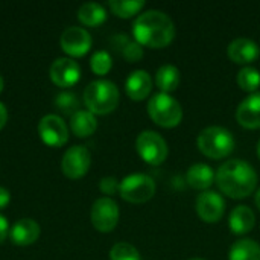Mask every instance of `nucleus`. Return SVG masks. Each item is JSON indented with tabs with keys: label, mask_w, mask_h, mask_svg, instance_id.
Segmentation results:
<instances>
[{
	"label": "nucleus",
	"mask_w": 260,
	"mask_h": 260,
	"mask_svg": "<svg viewBox=\"0 0 260 260\" xmlns=\"http://www.w3.org/2000/svg\"><path fill=\"white\" fill-rule=\"evenodd\" d=\"M198 149L209 158L221 160L229 157L235 149V137L224 126H207L197 139Z\"/></svg>",
	"instance_id": "obj_4"
},
{
	"label": "nucleus",
	"mask_w": 260,
	"mask_h": 260,
	"mask_svg": "<svg viewBox=\"0 0 260 260\" xmlns=\"http://www.w3.org/2000/svg\"><path fill=\"white\" fill-rule=\"evenodd\" d=\"M195 209H197L198 216L204 222H218L224 216L225 201L218 192L206 190L197 198Z\"/></svg>",
	"instance_id": "obj_12"
},
{
	"label": "nucleus",
	"mask_w": 260,
	"mask_h": 260,
	"mask_svg": "<svg viewBox=\"0 0 260 260\" xmlns=\"http://www.w3.org/2000/svg\"><path fill=\"white\" fill-rule=\"evenodd\" d=\"M41 140L50 148H61L69 140V126L56 114H46L38 123Z\"/></svg>",
	"instance_id": "obj_9"
},
{
	"label": "nucleus",
	"mask_w": 260,
	"mask_h": 260,
	"mask_svg": "<svg viewBox=\"0 0 260 260\" xmlns=\"http://www.w3.org/2000/svg\"><path fill=\"white\" fill-rule=\"evenodd\" d=\"M152 88V79L151 75L143 70H134L125 82V91L126 94L133 99V101H143L145 98H148V94L151 93Z\"/></svg>",
	"instance_id": "obj_17"
},
{
	"label": "nucleus",
	"mask_w": 260,
	"mask_h": 260,
	"mask_svg": "<svg viewBox=\"0 0 260 260\" xmlns=\"http://www.w3.org/2000/svg\"><path fill=\"white\" fill-rule=\"evenodd\" d=\"M78 18L82 24L96 27L107 20V9L96 2H87L78 9Z\"/></svg>",
	"instance_id": "obj_21"
},
{
	"label": "nucleus",
	"mask_w": 260,
	"mask_h": 260,
	"mask_svg": "<svg viewBox=\"0 0 260 260\" xmlns=\"http://www.w3.org/2000/svg\"><path fill=\"white\" fill-rule=\"evenodd\" d=\"M186 178H187V183H189L190 187L206 192L212 186V183L215 180V174H213V171H212V168L209 165L197 163V165L189 168Z\"/></svg>",
	"instance_id": "obj_19"
},
{
	"label": "nucleus",
	"mask_w": 260,
	"mask_h": 260,
	"mask_svg": "<svg viewBox=\"0 0 260 260\" xmlns=\"http://www.w3.org/2000/svg\"><path fill=\"white\" fill-rule=\"evenodd\" d=\"M9 235V224H8V219L0 215V244L5 242V239L8 238Z\"/></svg>",
	"instance_id": "obj_31"
},
{
	"label": "nucleus",
	"mask_w": 260,
	"mask_h": 260,
	"mask_svg": "<svg viewBox=\"0 0 260 260\" xmlns=\"http://www.w3.org/2000/svg\"><path fill=\"white\" fill-rule=\"evenodd\" d=\"M136 148L139 155L152 166L161 165L168 157V143L166 140L155 131H143L139 134L136 140Z\"/></svg>",
	"instance_id": "obj_7"
},
{
	"label": "nucleus",
	"mask_w": 260,
	"mask_h": 260,
	"mask_svg": "<svg viewBox=\"0 0 260 260\" xmlns=\"http://www.w3.org/2000/svg\"><path fill=\"white\" fill-rule=\"evenodd\" d=\"M238 85L245 90V91H251L256 93V90L260 87V72L254 67H244L239 70L238 76H236Z\"/></svg>",
	"instance_id": "obj_26"
},
{
	"label": "nucleus",
	"mask_w": 260,
	"mask_h": 260,
	"mask_svg": "<svg viewBox=\"0 0 260 260\" xmlns=\"http://www.w3.org/2000/svg\"><path fill=\"white\" fill-rule=\"evenodd\" d=\"M256 204H257V207L260 209V189L257 190V193H256Z\"/></svg>",
	"instance_id": "obj_34"
},
{
	"label": "nucleus",
	"mask_w": 260,
	"mask_h": 260,
	"mask_svg": "<svg viewBox=\"0 0 260 260\" xmlns=\"http://www.w3.org/2000/svg\"><path fill=\"white\" fill-rule=\"evenodd\" d=\"M120 197L133 204H143L155 195V181L145 174H133L120 181Z\"/></svg>",
	"instance_id": "obj_6"
},
{
	"label": "nucleus",
	"mask_w": 260,
	"mask_h": 260,
	"mask_svg": "<svg viewBox=\"0 0 260 260\" xmlns=\"http://www.w3.org/2000/svg\"><path fill=\"white\" fill-rule=\"evenodd\" d=\"M9 201H11V193H9V190L0 186V210L6 209L8 204H9Z\"/></svg>",
	"instance_id": "obj_32"
},
{
	"label": "nucleus",
	"mask_w": 260,
	"mask_h": 260,
	"mask_svg": "<svg viewBox=\"0 0 260 260\" xmlns=\"http://www.w3.org/2000/svg\"><path fill=\"white\" fill-rule=\"evenodd\" d=\"M70 128L75 136L78 137H88L98 128V120L93 113L88 110H78L70 117Z\"/></svg>",
	"instance_id": "obj_20"
},
{
	"label": "nucleus",
	"mask_w": 260,
	"mask_h": 260,
	"mask_svg": "<svg viewBox=\"0 0 260 260\" xmlns=\"http://www.w3.org/2000/svg\"><path fill=\"white\" fill-rule=\"evenodd\" d=\"M215 180L222 193L236 200L247 198L257 186V174L254 168L250 163L238 158L221 165Z\"/></svg>",
	"instance_id": "obj_2"
},
{
	"label": "nucleus",
	"mask_w": 260,
	"mask_h": 260,
	"mask_svg": "<svg viewBox=\"0 0 260 260\" xmlns=\"http://www.w3.org/2000/svg\"><path fill=\"white\" fill-rule=\"evenodd\" d=\"M81 78V67L72 58H56L50 66V79L61 88L75 85Z\"/></svg>",
	"instance_id": "obj_13"
},
{
	"label": "nucleus",
	"mask_w": 260,
	"mask_h": 260,
	"mask_svg": "<svg viewBox=\"0 0 260 260\" xmlns=\"http://www.w3.org/2000/svg\"><path fill=\"white\" fill-rule=\"evenodd\" d=\"M155 84L161 90V93L169 94L171 91L177 90V87L180 85L178 67H175L172 64H165V66L158 67V70L155 73Z\"/></svg>",
	"instance_id": "obj_23"
},
{
	"label": "nucleus",
	"mask_w": 260,
	"mask_h": 260,
	"mask_svg": "<svg viewBox=\"0 0 260 260\" xmlns=\"http://www.w3.org/2000/svg\"><path fill=\"white\" fill-rule=\"evenodd\" d=\"M11 241L17 247H27L34 244L40 236V225L29 218L18 219L9 232Z\"/></svg>",
	"instance_id": "obj_16"
},
{
	"label": "nucleus",
	"mask_w": 260,
	"mask_h": 260,
	"mask_svg": "<svg viewBox=\"0 0 260 260\" xmlns=\"http://www.w3.org/2000/svg\"><path fill=\"white\" fill-rule=\"evenodd\" d=\"M90 163H91L90 151L82 145H76V146L69 148L66 154L62 155L61 169L66 177L72 180H78L88 172Z\"/></svg>",
	"instance_id": "obj_10"
},
{
	"label": "nucleus",
	"mask_w": 260,
	"mask_h": 260,
	"mask_svg": "<svg viewBox=\"0 0 260 260\" xmlns=\"http://www.w3.org/2000/svg\"><path fill=\"white\" fill-rule=\"evenodd\" d=\"M84 102L93 114H108L119 105V88L108 79L90 82L84 90Z\"/></svg>",
	"instance_id": "obj_3"
},
{
	"label": "nucleus",
	"mask_w": 260,
	"mask_h": 260,
	"mask_svg": "<svg viewBox=\"0 0 260 260\" xmlns=\"http://www.w3.org/2000/svg\"><path fill=\"white\" fill-rule=\"evenodd\" d=\"M59 44L67 55L84 56L91 47V35L81 26H70L62 32Z\"/></svg>",
	"instance_id": "obj_11"
},
{
	"label": "nucleus",
	"mask_w": 260,
	"mask_h": 260,
	"mask_svg": "<svg viewBox=\"0 0 260 260\" xmlns=\"http://www.w3.org/2000/svg\"><path fill=\"white\" fill-rule=\"evenodd\" d=\"M190 260H204V259H190Z\"/></svg>",
	"instance_id": "obj_37"
},
{
	"label": "nucleus",
	"mask_w": 260,
	"mask_h": 260,
	"mask_svg": "<svg viewBox=\"0 0 260 260\" xmlns=\"http://www.w3.org/2000/svg\"><path fill=\"white\" fill-rule=\"evenodd\" d=\"M110 260H142L139 250L128 242H117L110 250Z\"/></svg>",
	"instance_id": "obj_28"
},
{
	"label": "nucleus",
	"mask_w": 260,
	"mask_h": 260,
	"mask_svg": "<svg viewBox=\"0 0 260 260\" xmlns=\"http://www.w3.org/2000/svg\"><path fill=\"white\" fill-rule=\"evenodd\" d=\"M120 187V183L117 181V178L114 177H104L99 181V189L105 193V195H114Z\"/></svg>",
	"instance_id": "obj_30"
},
{
	"label": "nucleus",
	"mask_w": 260,
	"mask_h": 260,
	"mask_svg": "<svg viewBox=\"0 0 260 260\" xmlns=\"http://www.w3.org/2000/svg\"><path fill=\"white\" fill-rule=\"evenodd\" d=\"M111 43L114 46L116 50L122 52L123 58L129 62H136L139 59L143 58V49L142 44H139L137 41H133L128 38V35L125 34H117L111 38Z\"/></svg>",
	"instance_id": "obj_22"
},
{
	"label": "nucleus",
	"mask_w": 260,
	"mask_h": 260,
	"mask_svg": "<svg viewBox=\"0 0 260 260\" xmlns=\"http://www.w3.org/2000/svg\"><path fill=\"white\" fill-rule=\"evenodd\" d=\"M254 222H256L254 212L248 206L235 207L233 212L230 213V219H229L230 230L235 235H245V233L251 232L254 227Z\"/></svg>",
	"instance_id": "obj_18"
},
{
	"label": "nucleus",
	"mask_w": 260,
	"mask_h": 260,
	"mask_svg": "<svg viewBox=\"0 0 260 260\" xmlns=\"http://www.w3.org/2000/svg\"><path fill=\"white\" fill-rule=\"evenodd\" d=\"M6 120H8V110H6V107L0 102V129L5 126Z\"/></svg>",
	"instance_id": "obj_33"
},
{
	"label": "nucleus",
	"mask_w": 260,
	"mask_h": 260,
	"mask_svg": "<svg viewBox=\"0 0 260 260\" xmlns=\"http://www.w3.org/2000/svg\"><path fill=\"white\" fill-rule=\"evenodd\" d=\"M236 119L244 128H260V91L250 94L239 104L236 110Z\"/></svg>",
	"instance_id": "obj_14"
},
{
	"label": "nucleus",
	"mask_w": 260,
	"mask_h": 260,
	"mask_svg": "<svg viewBox=\"0 0 260 260\" xmlns=\"http://www.w3.org/2000/svg\"><path fill=\"white\" fill-rule=\"evenodd\" d=\"M257 157L260 158V140L257 142Z\"/></svg>",
	"instance_id": "obj_36"
},
{
	"label": "nucleus",
	"mask_w": 260,
	"mask_h": 260,
	"mask_svg": "<svg viewBox=\"0 0 260 260\" xmlns=\"http://www.w3.org/2000/svg\"><path fill=\"white\" fill-rule=\"evenodd\" d=\"M229 58L236 64H250L259 58V46L245 37H239L229 44Z\"/></svg>",
	"instance_id": "obj_15"
},
{
	"label": "nucleus",
	"mask_w": 260,
	"mask_h": 260,
	"mask_svg": "<svg viewBox=\"0 0 260 260\" xmlns=\"http://www.w3.org/2000/svg\"><path fill=\"white\" fill-rule=\"evenodd\" d=\"M119 222V206L114 200L104 197L91 207V224L101 233H110Z\"/></svg>",
	"instance_id": "obj_8"
},
{
	"label": "nucleus",
	"mask_w": 260,
	"mask_h": 260,
	"mask_svg": "<svg viewBox=\"0 0 260 260\" xmlns=\"http://www.w3.org/2000/svg\"><path fill=\"white\" fill-rule=\"evenodd\" d=\"M55 107L66 116H73L79 110V99L73 91H61L55 98Z\"/></svg>",
	"instance_id": "obj_27"
},
{
	"label": "nucleus",
	"mask_w": 260,
	"mask_h": 260,
	"mask_svg": "<svg viewBox=\"0 0 260 260\" xmlns=\"http://www.w3.org/2000/svg\"><path fill=\"white\" fill-rule=\"evenodd\" d=\"M2 90H3V78L0 75V93H2Z\"/></svg>",
	"instance_id": "obj_35"
},
{
	"label": "nucleus",
	"mask_w": 260,
	"mask_h": 260,
	"mask_svg": "<svg viewBox=\"0 0 260 260\" xmlns=\"http://www.w3.org/2000/svg\"><path fill=\"white\" fill-rule=\"evenodd\" d=\"M90 66H91V70L93 73L99 75V76H104L107 75L111 67H113V59H111V55L107 52V50H98L93 53L91 56V61H90Z\"/></svg>",
	"instance_id": "obj_29"
},
{
	"label": "nucleus",
	"mask_w": 260,
	"mask_h": 260,
	"mask_svg": "<svg viewBox=\"0 0 260 260\" xmlns=\"http://www.w3.org/2000/svg\"><path fill=\"white\" fill-rule=\"evenodd\" d=\"M133 34L139 44L160 49L172 43L175 37V24L166 12L149 9L136 18Z\"/></svg>",
	"instance_id": "obj_1"
},
{
	"label": "nucleus",
	"mask_w": 260,
	"mask_h": 260,
	"mask_svg": "<svg viewBox=\"0 0 260 260\" xmlns=\"http://www.w3.org/2000/svg\"><path fill=\"white\" fill-rule=\"evenodd\" d=\"M108 6L117 17L129 18L145 6V0H110Z\"/></svg>",
	"instance_id": "obj_25"
},
{
	"label": "nucleus",
	"mask_w": 260,
	"mask_h": 260,
	"mask_svg": "<svg viewBox=\"0 0 260 260\" xmlns=\"http://www.w3.org/2000/svg\"><path fill=\"white\" fill-rule=\"evenodd\" d=\"M149 117L163 128H174L183 119V108L180 102L168 93H157L148 102Z\"/></svg>",
	"instance_id": "obj_5"
},
{
	"label": "nucleus",
	"mask_w": 260,
	"mask_h": 260,
	"mask_svg": "<svg viewBox=\"0 0 260 260\" xmlns=\"http://www.w3.org/2000/svg\"><path fill=\"white\" fill-rule=\"evenodd\" d=\"M229 260H260V245L253 239H241L232 245Z\"/></svg>",
	"instance_id": "obj_24"
}]
</instances>
